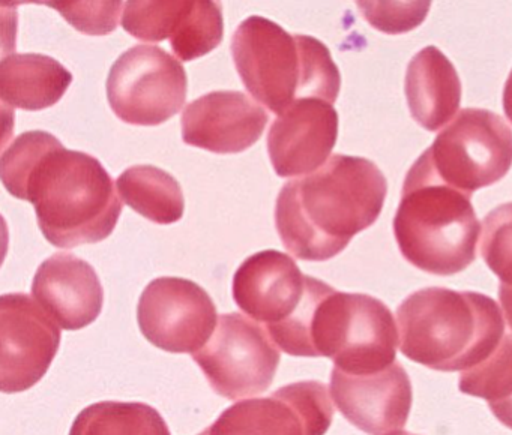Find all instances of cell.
I'll list each match as a JSON object with an SVG mask.
<instances>
[{
    "label": "cell",
    "instance_id": "ba28073f",
    "mask_svg": "<svg viewBox=\"0 0 512 435\" xmlns=\"http://www.w3.org/2000/svg\"><path fill=\"white\" fill-rule=\"evenodd\" d=\"M193 359L217 395L238 401L271 387L281 351L265 327L241 312H232L218 318L211 339Z\"/></svg>",
    "mask_w": 512,
    "mask_h": 435
},
{
    "label": "cell",
    "instance_id": "4dcf8cb0",
    "mask_svg": "<svg viewBox=\"0 0 512 435\" xmlns=\"http://www.w3.org/2000/svg\"><path fill=\"white\" fill-rule=\"evenodd\" d=\"M388 435H415V434H410V432H407V431H404V429H401V431L392 432V434H388Z\"/></svg>",
    "mask_w": 512,
    "mask_h": 435
},
{
    "label": "cell",
    "instance_id": "d6986e66",
    "mask_svg": "<svg viewBox=\"0 0 512 435\" xmlns=\"http://www.w3.org/2000/svg\"><path fill=\"white\" fill-rule=\"evenodd\" d=\"M73 74L53 57L13 53L0 63V96L5 105L40 111L61 101Z\"/></svg>",
    "mask_w": 512,
    "mask_h": 435
},
{
    "label": "cell",
    "instance_id": "277c9868",
    "mask_svg": "<svg viewBox=\"0 0 512 435\" xmlns=\"http://www.w3.org/2000/svg\"><path fill=\"white\" fill-rule=\"evenodd\" d=\"M232 56L251 96L277 116L301 99L337 101L340 71L329 48L313 36L290 35L280 24L253 15L236 29Z\"/></svg>",
    "mask_w": 512,
    "mask_h": 435
},
{
    "label": "cell",
    "instance_id": "d4e9b609",
    "mask_svg": "<svg viewBox=\"0 0 512 435\" xmlns=\"http://www.w3.org/2000/svg\"><path fill=\"white\" fill-rule=\"evenodd\" d=\"M481 255L500 282L512 287V203L502 204L485 216Z\"/></svg>",
    "mask_w": 512,
    "mask_h": 435
},
{
    "label": "cell",
    "instance_id": "8fae6325",
    "mask_svg": "<svg viewBox=\"0 0 512 435\" xmlns=\"http://www.w3.org/2000/svg\"><path fill=\"white\" fill-rule=\"evenodd\" d=\"M332 419L328 387L299 381L268 398L236 402L199 435H325Z\"/></svg>",
    "mask_w": 512,
    "mask_h": 435
},
{
    "label": "cell",
    "instance_id": "ac0fdd59",
    "mask_svg": "<svg viewBox=\"0 0 512 435\" xmlns=\"http://www.w3.org/2000/svg\"><path fill=\"white\" fill-rule=\"evenodd\" d=\"M404 93L413 119L427 131H437L460 108L461 81L451 60L430 45L410 60Z\"/></svg>",
    "mask_w": 512,
    "mask_h": 435
},
{
    "label": "cell",
    "instance_id": "3957f363",
    "mask_svg": "<svg viewBox=\"0 0 512 435\" xmlns=\"http://www.w3.org/2000/svg\"><path fill=\"white\" fill-rule=\"evenodd\" d=\"M400 350L434 371H467L502 342L505 321L491 297L475 291L422 288L397 309Z\"/></svg>",
    "mask_w": 512,
    "mask_h": 435
},
{
    "label": "cell",
    "instance_id": "5bb4252c",
    "mask_svg": "<svg viewBox=\"0 0 512 435\" xmlns=\"http://www.w3.org/2000/svg\"><path fill=\"white\" fill-rule=\"evenodd\" d=\"M338 138V113L323 99L295 102L269 129L268 153L280 177L307 176L331 158Z\"/></svg>",
    "mask_w": 512,
    "mask_h": 435
},
{
    "label": "cell",
    "instance_id": "ffe728a7",
    "mask_svg": "<svg viewBox=\"0 0 512 435\" xmlns=\"http://www.w3.org/2000/svg\"><path fill=\"white\" fill-rule=\"evenodd\" d=\"M119 195L122 200L155 224L169 225L181 221L184 216V192L178 180L155 167L134 165L119 176Z\"/></svg>",
    "mask_w": 512,
    "mask_h": 435
},
{
    "label": "cell",
    "instance_id": "f1b7e54d",
    "mask_svg": "<svg viewBox=\"0 0 512 435\" xmlns=\"http://www.w3.org/2000/svg\"><path fill=\"white\" fill-rule=\"evenodd\" d=\"M499 299L500 303H502L503 315H505L509 329H511L512 332V287L500 284Z\"/></svg>",
    "mask_w": 512,
    "mask_h": 435
},
{
    "label": "cell",
    "instance_id": "6da1fadb",
    "mask_svg": "<svg viewBox=\"0 0 512 435\" xmlns=\"http://www.w3.org/2000/svg\"><path fill=\"white\" fill-rule=\"evenodd\" d=\"M2 182L34 204L44 237L58 248L107 239L122 213L109 171L94 156L65 149L46 131L19 135L2 153Z\"/></svg>",
    "mask_w": 512,
    "mask_h": 435
},
{
    "label": "cell",
    "instance_id": "7a4b0ae2",
    "mask_svg": "<svg viewBox=\"0 0 512 435\" xmlns=\"http://www.w3.org/2000/svg\"><path fill=\"white\" fill-rule=\"evenodd\" d=\"M386 192L385 174L370 159L332 155L281 188L275 225L284 248L299 260L334 258L379 219Z\"/></svg>",
    "mask_w": 512,
    "mask_h": 435
},
{
    "label": "cell",
    "instance_id": "2e32d148",
    "mask_svg": "<svg viewBox=\"0 0 512 435\" xmlns=\"http://www.w3.org/2000/svg\"><path fill=\"white\" fill-rule=\"evenodd\" d=\"M268 122V111L244 92L218 90L187 105L182 140L221 155L241 153L260 140Z\"/></svg>",
    "mask_w": 512,
    "mask_h": 435
},
{
    "label": "cell",
    "instance_id": "603a6c76",
    "mask_svg": "<svg viewBox=\"0 0 512 435\" xmlns=\"http://www.w3.org/2000/svg\"><path fill=\"white\" fill-rule=\"evenodd\" d=\"M458 389L466 395L502 401L512 393V332H506L499 347L479 365L461 372Z\"/></svg>",
    "mask_w": 512,
    "mask_h": 435
},
{
    "label": "cell",
    "instance_id": "8992f818",
    "mask_svg": "<svg viewBox=\"0 0 512 435\" xmlns=\"http://www.w3.org/2000/svg\"><path fill=\"white\" fill-rule=\"evenodd\" d=\"M400 335L392 312L367 294L332 290L311 327L313 357H329L347 374H374L397 362Z\"/></svg>",
    "mask_w": 512,
    "mask_h": 435
},
{
    "label": "cell",
    "instance_id": "9a60e30c",
    "mask_svg": "<svg viewBox=\"0 0 512 435\" xmlns=\"http://www.w3.org/2000/svg\"><path fill=\"white\" fill-rule=\"evenodd\" d=\"M307 288L308 275L277 249L251 255L233 276L236 305L266 330L286 323L298 311Z\"/></svg>",
    "mask_w": 512,
    "mask_h": 435
},
{
    "label": "cell",
    "instance_id": "7c38bea8",
    "mask_svg": "<svg viewBox=\"0 0 512 435\" xmlns=\"http://www.w3.org/2000/svg\"><path fill=\"white\" fill-rule=\"evenodd\" d=\"M0 344L2 392H25L49 371L61 344V327L29 294H4Z\"/></svg>",
    "mask_w": 512,
    "mask_h": 435
},
{
    "label": "cell",
    "instance_id": "52a82bcc",
    "mask_svg": "<svg viewBox=\"0 0 512 435\" xmlns=\"http://www.w3.org/2000/svg\"><path fill=\"white\" fill-rule=\"evenodd\" d=\"M422 155L442 182L472 195L508 173L512 131L493 111L464 108Z\"/></svg>",
    "mask_w": 512,
    "mask_h": 435
},
{
    "label": "cell",
    "instance_id": "7402d4cb",
    "mask_svg": "<svg viewBox=\"0 0 512 435\" xmlns=\"http://www.w3.org/2000/svg\"><path fill=\"white\" fill-rule=\"evenodd\" d=\"M223 9L218 2H188L178 29L170 39L172 50L182 62L211 53L223 41Z\"/></svg>",
    "mask_w": 512,
    "mask_h": 435
},
{
    "label": "cell",
    "instance_id": "5b68a950",
    "mask_svg": "<svg viewBox=\"0 0 512 435\" xmlns=\"http://www.w3.org/2000/svg\"><path fill=\"white\" fill-rule=\"evenodd\" d=\"M479 233L472 195L446 185L419 156L404 180L394 218L403 257L431 275H455L475 261Z\"/></svg>",
    "mask_w": 512,
    "mask_h": 435
},
{
    "label": "cell",
    "instance_id": "44dd1931",
    "mask_svg": "<svg viewBox=\"0 0 512 435\" xmlns=\"http://www.w3.org/2000/svg\"><path fill=\"white\" fill-rule=\"evenodd\" d=\"M70 435H170V431L151 405L104 401L85 408L74 420Z\"/></svg>",
    "mask_w": 512,
    "mask_h": 435
},
{
    "label": "cell",
    "instance_id": "30bf717a",
    "mask_svg": "<svg viewBox=\"0 0 512 435\" xmlns=\"http://www.w3.org/2000/svg\"><path fill=\"white\" fill-rule=\"evenodd\" d=\"M137 321L143 336L169 353L193 356L217 327V308L205 288L184 278H157L140 296Z\"/></svg>",
    "mask_w": 512,
    "mask_h": 435
},
{
    "label": "cell",
    "instance_id": "4fadbf2b",
    "mask_svg": "<svg viewBox=\"0 0 512 435\" xmlns=\"http://www.w3.org/2000/svg\"><path fill=\"white\" fill-rule=\"evenodd\" d=\"M331 393L338 411L370 435L401 431L412 408V383L400 362L374 374H347L334 366Z\"/></svg>",
    "mask_w": 512,
    "mask_h": 435
},
{
    "label": "cell",
    "instance_id": "cb8c5ba5",
    "mask_svg": "<svg viewBox=\"0 0 512 435\" xmlns=\"http://www.w3.org/2000/svg\"><path fill=\"white\" fill-rule=\"evenodd\" d=\"M188 2H127L122 27L134 38L145 42L170 39Z\"/></svg>",
    "mask_w": 512,
    "mask_h": 435
},
{
    "label": "cell",
    "instance_id": "4316f807",
    "mask_svg": "<svg viewBox=\"0 0 512 435\" xmlns=\"http://www.w3.org/2000/svg\"><path fill=\"white\" fill-rule=\"evenodd\" d=\"M365 20L386 33L409 32L424 21L430 2H358Z\"/></svg>",
    "mask_w": 512,
    "mask_h": 435
},
{
    "label": "cell",
    "instance_id": "f546056e",
    "mask_svg": "<svg viewBox=\"0 0 512 435\" xmlns=\"http://www.w3.org/2000/svg\"><path fill=\"white\" fill-rule=\"evenodd\" d=\"M503 111H505L509 122L512 123V71L506 80L505 89H503Z\"/></svg>",
    "mask_w": 512,
    "mask_h": 435
},
{
    "label": "cell",
    "instance_id": "83f0119b",
    "mask_svg": "<svg viewBox=\"0 0 512 435\" xmlns=\"http://www.w3.org/2000/svg\"><path fill=\"white\" fill-rule=\"evenodd\" d=\"M490 410L493 411L494 416L499 419L500 423L506 426V428L512 429V393L508 398L502 399V401L491 402Z\"/></svg>",
    "mask_w": 512,
    "mask_h": 435
},
{
    "label": "cell",
    "instance_id": "e0dca14e",
    "mask_svg": "<svg viewBox=\"0 0 512 435\" xmlns=\"http://www.w3.org/2000/svg\"><path fill=\"white\" fill-rule=\"evenodd\" d=\"M34 299L61 329L80 330L103 311L104 290L94 267L68 252L47 258L35 273Z\"/></svg>",
    "mask_w": 512,
    "mask_h": 435
},
{
    "label": "cell",
    "instance_id": "9c48e42d",
    "mask_svg": "<svg viewBox=\"0 0 512 435\" xmlns=\"http://www.w3.org/2000/svg\"><path fill=\"white\" fill-rule=\"evenodd\" d=\"M188 77L178 59L157 45H136L113 63L107 98L119 119L157 126L184 107Z\"/></svg>",
    "mask_w": 512,
    "mask_h": 435
},
{
    "label": "cell",
    "instance_id": "484cf974",
    "mask_svg": "<svg viewBox=\"0 0 512 435\" xmlns=\"http://www.w3.org/2000/svg\"><path fill=\"white\" fill-rule=\"evenodd\" d=\"M124 2H47L62 17L86 35H107L115 32L121 20Z\"/></svg>",
    "mask_w": 512,
    "mask_h": 435
}]
</instances>
